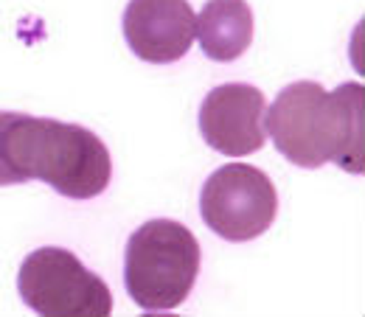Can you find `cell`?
<instances>
[{"label": "cell", "instance_id": "277c9868", "mask_svg": "<svg viewBox=\"0 0 365 317\" xmlns=\"http://www.w3.org/2000/svg\"><path fill=\"white\" fill-rule=\"evenodd\" d=\"M17 289L23 303L37 315L104 317L113 312L107 284L62 247H40L26 256Z\"/></svg>", "mask_w": 365, "mask_h": 317}, {"label": "cell", "instance_id": "7a4b0ae2", "mask_svg": "<svg viewBox=\"0 0 365 317\" xmlns=\"http://www.w3.org/2000/svg\"><path fill=\"white\" fill-rule=\"evenodd\" d=\"M113 177L104 140L79 124L0 113V188L43 180L68 199H93Z\"/></svg>", "mask_w": 365, "mask_h": 317}, {"label": "cell", "instance_id": "5b68a950", "mask_svg": "<svg viewBox=\"0 0 365 317\" xmlns=\"http://www.w3.org/2000/svg\"><path fill=\"white\" fill-rule=\"evenodd\" d=\"M202 222L225 241H253L267 233L278 214L273 180L247 163L217 169L200 194Z\"/></svg>", "mask_w": 365, "mask_h": 317}, {"label": "cell", "instance_id": "8992f818", "mask_svg": "<svg viewBox=\"0 0 365 317\" xmlns=\"http://www.w3.org/2000/svg\"><path fill=\"white\" fill-rule=\"evenodd\" d=\"M267 98L253 85L230 82L205 95L200 107L202 140L228 157H247L267 143Z\"/></svg>", "mask_w": 365, "mask_h": 317}, {"label": "cell", "instance_id": "52a82bcc", "mask_svg": "<svg viewBox=\"0 0 365 317\" xmlns=\"http://www.w3.org/2000/svg\"><path fill=\"white\" fill-rule=\"evenodd\" d=\"M194 20L188 0H130L124 9V40L138 59L172 65L194 46Z\"/></svg>", "mask_w": 365, "mask_h": 317}, {"label": "cell", "instance_id": "ba28073f", "mask_svg": "<svg viewBox=\"0 0 365 317\" xmlns=\"http://www.w3.org/2000/svg\"><path fill=\"white\" fill-rule=\"evenodd\" d=\"M194 37L214 62H233L253 43V11L247 0H208L197 20Z\"/></svg>", "mask_w": 365, "mask_h": 317}, {"label": "cell", "instance_id": "3957f363", "mask_svg": "<svg viewBox=\"0 0 365 317\" xmlns=\"http://www.w3.org/2000/svg\"><path fill=\"white\" fill-rule=\"evenodd\" d=\"M200 275V244L175 219H152L127 241L124 284L143 312L178 309Z\"/></svg>", "mask_w": 365, "mask_h": 317}, {"label": "cell", "instance_id": "6da1fadb", "mask_svg": "<svg viewBox=\"0 0 365 317\" xmlns=\"http://www.w3.org/2000/svg\"><path fill=\"white\" fill-rule=\"evenodd\" d=\"M365 90L346 82L323 90L318 82H292L264 113V130L275 149L301 169L334 163L349 175H363Z\"/></svg>", "mask_w": 365, "mask_h": 317}]
</instances>
